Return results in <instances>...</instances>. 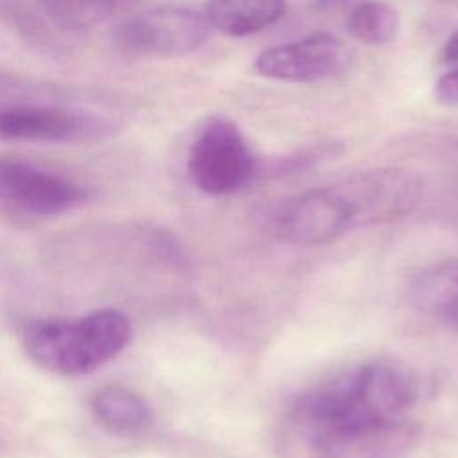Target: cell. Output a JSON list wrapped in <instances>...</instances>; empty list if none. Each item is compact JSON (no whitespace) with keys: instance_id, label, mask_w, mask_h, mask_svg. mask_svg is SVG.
<instances>
[{"instance_id":"8fae6325","label":"cell","mask_w":458,"mask_h":458,"mask_svg":"<svg viewBox=\"0 0 458 458\" xmlns=\"http://www.w3.org/2000/svg\"><path fill=\"white\" fill-rule=\"evenodd\" d=\"M95 420L114 437H140L148 431L154 415L147 401L122 385H104L89 399Z\"/></svg>"},{"instance_id":"e0dca14e","label":"cell","mask_w":458,"mask_h":458,"mask_svg":"<svg viewBox=\"0 0 458 458\" xmlns=\"http://www.w3.org/2000/svg\"><path fill=\"white\" fill-rule=\"evenodd\" d=\"M356 4V0H311V5L317 11H338L344 7H352Z\"/></svg>"},{"instance_id":"3957f363","label":"cell","mask_w":458,"mask_h":458,"mask_svg":"<svg viewBox=\"0 0 458 458\" xmlns=\"http://www.w3.org/2000/svg\"><path fill=\"white\" fill-rule=\"evenodd\" d=\"M211 25L202 11L186 5H159L116 23L113 47L134 57H182L204 47Z\"/></svg>"},{"instance_id":"6da1fadb","label":"cell","mask_w":458,"mask_h":458,"mask_svg":"<svg viewBox=\"0 0 458 458\" xmlns=\"http://www.w3.org/2000/svg\"><path fill=\"white\" fill-rule=\"evenodd\" d=\"M420 390L401 365L367 363L299 397L293 422L320 458H399L417 440Z\"/></svg>"},{"instance_id":"9a60e30c","label":"cell","mask_w":458,"mask_h":458,"mask_svg":"<svg viewBox=\"0 0 458 458\" xmlns=\"http://www.w3.org/2000/svg\"><path fill=\"white\" fill-rule=\"evenodd\" d=\"M435 97L447 106H458V66L445 72L435 82Z\"/></svg>"},{"instance_id":"52a82bcc","label":"cell","mask_w":458,"mask_h":458,"mask_svg":"<svg viewBox=\"0 0 458 458\" xmlns=\"http://www.w3.org/2000/svg\"><path fill=\"white\" fill-rule=\"evenodd\" d=\"M88 191L75 181L18 157H0V208L47 218L81 206Z\"/></svg>"},{"instance_id":"2e32d148","label":"cell","mask_w":458,"mask_h":458,"mask_svg":"<svg viewBox=\"0 0 458 458\" xmlns=\"http://www.w3.org/2000/svg\"><path fill=\"white\" fill-rule=\"evenodd\" d=\"M440 61L442 63H458V30L453 32L447 41L442 47L440 52Z\"/></svg>"},{"instance_id":"9c48e42d","label":"cell","mask_w":458,"mask_h":458,"mask_svg":"<svg viewBox=\"0 0 458 458\" xmlns=\"http://www.w3.org/2000/svg\"><path fill=\"white\" fill-rule=\"evenodd\" d=\"M272 224L281 240L299 247L322 245L352 231L335 182L284 200L277 206Z\"/></svg>"},{"instance_id":"7c38bea8","label":"cell","mask_w":458,"mask_h":458,"mask_svg":"<svg viewBox=\"0 0 458 458\" xmlns=\"http://www.w3.org/2000/svg\"><path fill=\"white\" fill-rule=\"evenodd\" d=\"M202 13L211 29L243 38L281 21L288 13V0H208Z\"/></svg>"},{"instance_id":"277c9868","label":"cell","mask_w":458,"mask_h":458,"mask_svg":"<svg viewBox=\"0 0 458 458\" xmlns=\"http://www.w3.org/2000/svg\"><path fill=\"white\" fill-rule=\"evenodd\" d=\"M256 172V156L240 127L227 116L208 118L190 147L191 182L208 195H229L242 190Z\"/></svg>"},{"instance_id":"5b68a950","label":"cell","mask_w":458,"mask_h":458,"mask_svg":"<svg viewBox=\"0 0 458 458\" xmlns=\"http://www.w3.org/2000/svg\"><path fill=\"white\" fill-rule=\"evenodd\" d=\"M114 120L89 109L48 104H0V140L95 143L116 132Z\"/></svg>"},{"instance_id":"8992f818","label":"cell","mask_w":458,"mask_h":458,"mask_svg":"<svg viewBox=\"0 0 458 458\" xmlns=\"http://www.w3.org/2000/svg\"><path fill=\"white\" fill-rule=\"evenodd\" d=\"M352 229L388 224L408 215L422 197L420 177L406 168L381 166L335 182Z\"/></svg>"},{"instance_id":"30bf717a","label":"cell","mask_w":458,"mask_h":458,"mask_svg":"<svg viewBox=\"0 0 458 458\" xmlns=\"http://www.w3.org/2000/svg\"><path fill=\"white\" fill-rule=\"evenodd\" d=\"M408 299L420 313L458 331V259L440 261L413 276Z\"/></svg>"},{"instance_id":"5bb4252c","label":"cell","mask_w":458,"mask_h":458,"mask_svg":"<svg viewBox=\"0 0 458 458\" xmlns=\"http://www.w3.org/2000/svg\"><path fill=\"white\" fill-rule=\"evenodd\" d=\"M61 30H86L111 16L116 0H38Z\"/></svg>"},{"instance_id":"4fadbf2b","label":"cell","mask_w":458,"mask_h":458,"mask_svg":"<svg viewBox=\"0 0 458 458\" xmlns=\"http://www.w3.org/2000/svg\"><path fill=\"white\" fill-rule=\"evenodd\" d=\"M345 29L365 45H386L401 29V16L394 5L383 0H361L349 7Z\"/></svg>"},{"instance_id":"ba28073f","label":"cell","mask_w":458,"mask_h":458,"mask_svg":"<svg viewBox=\"0 0 458 458\" xmlns=\"http://www.w3.org/2000/svg\"><path fill=\"white\" fill-rule=\"evenodd\" d=\"M352 63V50L329 32H315L263 50L254 70L274 81L320 82L340 77Z\"/></svg>"},{"instance_id":"7a4b0ae2","label":"cell","mask_w":458,"mask_h":458,"mask_svg":"<svg viewBox=\"0 0 458 458\" xmlns=\"http://www.w3.org/2000/svg\"><path fill=\"white\" fill-rule=\"evenodd\" d=\"M131 340V322L120 310L79 317H48L25 324L21 345L32 363L57 376L95 372Z\"/></svg>"}]
</instances>
